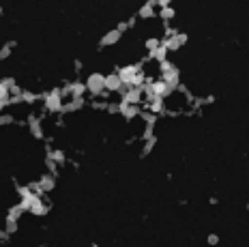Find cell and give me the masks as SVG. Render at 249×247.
I'll return each instance as SVG.
<instances>
[{"mask_svg": "<svg viewBox=\"0 0 249 247\" xmlns=\"http://www.w3.org/2000/svg\"><path fill=\"white\" fill-rule=\"evenodd\" d=\"M4 97H7V90H4V86H0V101H2Z\"/></svg>", "mask_w": 249, "mask_h": 247, "instance_id": "obj_4", "label": "cell"}, {"mask_svg": "<svg viewBox=\"0 0 249 247\" xmlns=\"http://www.w3.org/2000/svg\"><path fill=\"white\" fill-rule=\"evenodd\" d=\"M107 86H112V88H114V86H118V78H110V80H107Z\"/></svg>", "mask_w": 249, "mask_h": 247, "instance_id": "obj_3", "label": "cell"}, {"mask_svg": "<svg viewBox=\"0 0 249 247\" xmlns=\"http://www.w3.org/2000/svg\"><path fill=\"white\" fill-rule=\"evenodd\" d=\"M121 78H123V80H133V71H131V69H127V71H124V73L121 75Z\"/></svg>", "mask_w": 249, "mask_h": 247, "instance_id": "obj_2", "label": "cell"}, {"mask_svg": "<svg viewBox=\"0 0 249 247\" xmlns=\"http://www.w3.org/2000/svg\"><path fill=\"white\" fill-rule=\"evenodd\" d=\"M88 86H90L92 90H101L103 88V78L101 75H92L90 82H88Z\"/></svg>", "mask_w": 249, "mask_h": 247, "instance_id": "obj_1", "label": "cell"}]
</instances>
